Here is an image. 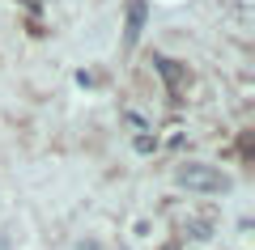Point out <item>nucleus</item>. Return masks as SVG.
<instances>
[{
	"label": "nucleus",
	"instance_id": "obj_5",
	"mask_svg": "<svg viewBox=\"0 0 255 250\" xmlns=\"http://www.w3.org/2000/svg\"><path fill=\"white\" fill-rule=\"evenodd\" d=\"M21 4H30V9H38V0H21Z\"/></svg>",
	"mask_w": 255,
	"mask_h": 250
},
{
	"label": "nucleus",
	"instance_id": "obj_2",
	"mask_svg": "<svg viewBox=\"0 0 255 250\" xmlns=\"http://www.w3.org/2000/svg\"><path fill=\"white\" fill-rule=\"evenodd\" d=\"M149 17V4L145 0H128V21H124V47H136L140 43V30H145Z\"/></svg>",
	"mask_w": 255,
	"mask_h": 250
},
{
	"label": "nucleus",
	"instance_id": "obj_4",
	"mask_svg": "<svg viewBox=\"0 0 255 250\" xmlns=\"http://www.w3.org/2000/svg\"><path fill=\"white\" fill-rule=\"evenodd\" d=\"M153 149H157L153 136H136V153H153Z\"/></svg>",
	"mask_w": 255,
	"mask_h": 250
},
{
	"label": "nucleus",
	"instance_id": "obj_1",
	"mask_svg": "<svg viewBox=\"0 0 255 250\" xmlns=\"http://www.w3.org/2000/svg\"><path fill=\"white\" fill-rule=\"evenodd\" d=\"M174 182L187 191H209V195H221V191H230V178L221 170H213V166H200V161H187V166H179L174 170Z\"/></svg>",
	"mask_w": 255,
	"mask_h": 250
},
{
	"label": "nucleus",
	"instance_id": "obj_3",
	"mask_svg": "<svg viewBox=\"0 0 255 250\" xmlns=\"http://www.w3.org/2000/svg\"><path fill=\"white\" fill-rule=\"evenodd\" d=\"M153 68L162 72V81H166V89H170V98H179V89H183V81H187V72H183L174 60H166V55H153Z\"/></svg>",
	"mask_w": 255,
	"mask_h": 250
}]
</instances>
